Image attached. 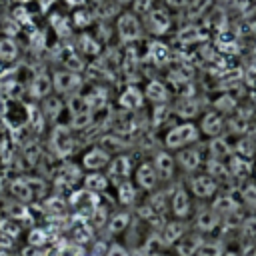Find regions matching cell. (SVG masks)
Returning <instances> with one entry per match:
<instances>
[{
    "label": "cell",
    "mask_w": 256,
    "mask_h": 256,
    "mask_svg": "<svg viewBox=\"0 0 256 256\" xmlns=\"http://www.w3.org/2000/svg\"><path fill=\"white\" fill-rule=\"evenodd\" d=\"M154 168H156V174H158V180H172L174 178V170H176V158L162 150V152H156L154 154Z\"/></svg>",
    "instance_id": "8fae6325"
},
{
    "label": "cell",
    "mask_w": 256,
    "mask_h": 256,
    "mask_svg": "<svg viewBox=\"0 0 256 256\" xmlns=\"http://www.w3.org/2000/svg\"><path fill=\"white\" fill-rule=\"evenodd\" d=\"M28 238H30V246H38V248L46 242V234H44L42 230H34V232H30Z\"/></svg>",
    "instance_id": "c3c4849f"
},
{
    "label": "cell",
    "mask_w": 256,
    "mask_h": 256,
    "mask_svg": "<svg viewBox=\"0 0 256 256\" xmlns=\"http://www.w3.org/2000/svg\"><path fill=\"white\" fill-rule=\"evenodd\" d=\"M26 184L30 186L32 194H44V182L40 178H26Z\"/></svg>",
    "instance_id": "7dc6e473"
},
{
    "label": "cell",
    "mask_w": 256,
    "mask_h": 256,
    "mask_svg": "<svg viewBox=\"0 0 256 256\" xmlns=\"http://www.w3.org/2000/svg\"><path fill=\"white\" fill-rule=\"evenodd\" d=\"M62 108H64V104H62V100L58 96H46L44 102H42V110H44L46 118H50V120L58 118L60 112H62Z\"/></svg>",
    "instance_id": "f1b7e54d"
},
{
    "label": "cell",
    "mask_w": 256,
    "mask_h": 256,
    "mask_svg": "<svg viewBox=\"0 0 256 256\" xmlns=\"http://www.w3.org/2000/svg\"><path fill=\"white\" fill-rule=\"evenodd\" d=\"M170 110H168V106L166 104H158V106H154V112H152V126H160V124H164L168 118H170Z\"/></svg>",
    "instance_id": "8d00e7d4"
},
{
    "label": "cell",
    "mask_w": 256,
    "mask_h": 256,
    "mask_svg": "<svg viewBox=\"0 0 256 256\" xmlns=\"http://www.w3.org/2000/svg\"><path fill=\"white\" fill-rule=\"evenodd\" d=\"M134 200H136V188H134V184L130 180L118 184V202L122 206H130V204H134Z\"/></svg>",
    "instance_id": "f546056e"
},
{
    "label": "cell",
    "mask_w": 256,
    "mask_h": 256,
    "mask_svg": "<svg viewBox=\"0 0 256 256\" xmlns=\"http://www.w3.org/2000/svg\"><path fill=\"white\" fill-rule=\"evenodd\" d=\"M242 202H244L248 208L256 210V184H246V186L242 188Z\"/></svg>",
    "instance_id": "f35d334b"
},
{
    "label": "cell",
    "mask_w": 256,
    "mask_h": 256,
    "mask_svg": "<svg viewBox=\"0 0 256 256\" xmlns=\"http://www.w3.org/2000/svg\"><path fill=\"white\" fill-rule=\"evenodd\" d=\"M106 256H130V252L122 244H110L106 250Z\"/></svg>",
    "instance_id": "681fc988"
},
{
    "label": "cell",
    "mask_w": 256,
    "mask_h": 256,
    "mask_svg": "<svg viewBox=\"0 0 256 256\" xmlns=\"http://www.w3.org/2000/svg\"><path fill=\"white\" fill-rule=\"evenodd\" d=\"M170 58H172V54H170V48L166 44H162V42H150V48H148V60L150 62H154L158 66H164V64L170 62Z\"/></svg>",
    "instance_id": "cb8c5ba5"
},
{
    "label": "cell",
    "mask_w": 256,
    "mask_h": 256,
    "mask_svg": "<svg viewBox=\"0 0 256 256\" xmlns=\"http://www.w3.org/2000/svg\"><path fill=\"white\" fill-rule=\"evenodd\" d=\"M210 208L220 216V220H224L226 216L238 212V210H240V204H238V200H236L230 192H226V194H216Z\"/></svg>",
    "instance_id": "4fadbf2b"
},
{
    "label": "cell",
    "mask_w": 256,
    "mask_h": 256,
    "mask_svg": "<svg viewBox=\"0 0 256 256\" xmlns=\"http://www.w3.org/2000/svg\"><path fill=\"white\" fill-rule=\"evenodd\" d=\"M190 190L196 198H214L218 192V182L212 176H208L206 172L196 174L190 178Z\"/></svg>",
    "instance_id": "8992f818"
},
{
    "label": "cell",
    "mask_w": 256,
    "mask_h": 256,
    "mask_svg": "<svg viewBox=\"0 0 256 256\" xmlns=\"http://www.w3.org/2000/svg\"><path fill=\"white\" fill-rule=\"evenodd\" d=\"M116 32L124 42H136L142 38V22L132 10H126L116 20Z\"/></svg>",
    "instance_id": "7a4b0ae2"
},
{
    "label": "cell",
    "mask_w": 256,
    "mask_h": 256,
    "mask_svg": "<svg viewBox=\"0 0 256 256\" xmlns=\"http://www.w3.org/2000/svg\"><path fill=\"white\" fill-rule=\"evenodd\" d=\"M92 112L88 110V112H80V114H72V120H70V126L74 128V130H84V128H88L90 124H92Z\"/></svg>",
    "instance_id": "d590c367"
},
{
    "label": "cell",
    "mask_w": 256,
    "mask_h": 256,
    "mask_svg": "<svg viewBox=\"0 0 256 256\" xmlns=\"http://www.w3.org/2000/svg\"><path fill=\"white\" fill-rule=\"evenodd\" d=\"M134 180L142 190H154L158 184V174L152 162H142L136 172H134Z\"/></svg>",
    "instance_id": "7c38bea8"
},
{
    "label": "cell",
    "mask_w": 256,
    "mask_h": 256,
    "mask_svg": "<svg viewBox=\"0 0 256 256\" xmlns=\"http://www.w3.org/2000/svg\"><path fill=\"white\" fill-rule=\"evenodd\" d=\"M90 20H92V18H90V14H88V12H76V18H74V22H76V24H82V26H84V24H86V22H90Z\"/></svg>",
    "instance_id": "f907efd6"
},
{
    "label": "cell",
    "mask_w": 256,
    "mask_h": 256,
    "mask_svg": "<svg viewBox=\"0 0 256 256\" xmlns=\"http://www.w3.org/2000/svg\"><path fill=\"white\" fill-rule=\"evenodd\" d=\"M130 172H132V158L128 154H116L110 164H108V180L114 182L116 186L126 182L130 178Z\"/></svg>",
    "instance_id": "3957f363"
},
{
    "label": "cell",
    "mask_w": 256,
    "mask_h": 256,
    "mask_svg": "<svg viewBox=\"0 0 256 256\" xmlns=\"http://www.w3.org/2000/svg\"><path fill=\"white\" fill-rule=\"evenodd\" d=\"M174 158H176V164L186 172H196L202 166V156L196 146H186V148L176 150Z\"/></svg>",
    "instance_id": "ba28073f"
},
{
    "label": "cell",
    "mask_w": 256,
    "mask_h": 256,
    "mask_svg": "<svg viewBox=\"0 0 256 256\" xmlns=\"http://www.w3.org/2000/svg\"><path fill=\"white\" fill-rule=\"evenodd\" d=\"M184 234H186L184 224L174 220V222H166V224L162 226V230H160V234H158V240H160V244L170 246V244H176Z\"/></svg>",
    "instance_id": "44dd1931"
},
{
    "label": "cell",
    "mask_w": 256,
    "mask_h": 256,
    "mask_svg": "<svg viewBox=\"0 0 256 256\" xmlns=\"http://www.w3.org/2000/svg\"><path fill=\"white\" fill-rule=\"evenodd\" d=\"M226 164H228V170H230L232 180H244V178H248V176L252 174V170H254V164H252L248 158H242V156H238V154L230 156V158L226 160Z\"/></svg>",
    "instance_id": "d6986e66"
},
{
    "label": "cell",
    "mask_w": 256,
    "mask_h": 256,
    "mask_svg": "<svg viewBox=\"0 0 256 256\" xmlns=\"http://www.w3.org/2000/svg\"><path fill=\"white\" fill-rule=\"evenodd\" d=\"M198 38H200V34H198V28L196 26H188V28L180 30V34H178V40L180 42H196Z\"/></svg>",
    "instance_id": "f6af8a7d"
},
{
    "label": "cell",
    "mask_w": 256,
    "mask_h": 256,
    "mask_svg": "<svg viewBox=\"0 0 256 256\" xmlns=\"http://www.w3.org/2000/svg\"><path fill=\"white\" fill-rule=\"evenodd\" d=\"M24 256H42V252H40L38 246H30V248L24 250Z\"/></svg>",
    "instance_id": "816d5d0a"
},
{
    "label": "cell",
    "mask_w": 256,
    "mask_h": 256,
    "mask_svg": "<svg viewBox=\"0 0 256 256\" xmlns=\"http://www.w3.org/2000/svg\"><path fill=\"white\" fill-rule=\"evenodd\" d=\"M10 188H12V192H14V196H16L18 200H26V202H28V200L34 196V194H32V190H30V186L26 184V180H24V178H22V180H14Z\"/></svg>",
    "instance_id": "e575fe53"
},
{
    "label": "cell",
    "mask_w": 256,
    "mask_h": 256,
    "mask_svg": "<svg viewBox=\"0 0 256 256\" xmlns=\"http://www.w3.org/2000/svg\"><path fill=\"white\" fill-rule=\"evenodd\" d=\"M108 182H110L108 176L98 174V172H92V174L84 176V190L98 194V192H104V190L108 188Z\"/></svg>",
    "instance_id": "d4e9b609"
},
{
    "label": "cell",
    "mask_w": 256,
    "mask_h": 256,
    "mask_svg": "<svg viewBox=\"0 0 256 256\" xmlns=\"http://www.w3.org/2000/svg\"><path fill=\"white\" fill-rule=\"evenodd\" d=\"M100 144H102V148L108 152L110 148L112 150H122L126 144H124V140L118 136V134H108V136H104L102 140H100Z\"/></svg>",
    "instance_id": "74e56055"
},
{
    "label": "cell",
    "mask_w": 256,
    "mask_h": 256,
    "mask_svg": "<svg viewBox=\"0 0 256 256\" xmlns=\"http://www.w3.org/2000/svg\"><path fill=\"white\" fill-rule=\"evenodd\" d=\"M116 2H118V4H132L134 0H116Z\"/></svg>",
    "instance_id": "db71d44e"
},
{
    "label": "cell",
    "mask_w": 256,
    "mask_h": 256,
    "mask_svg": "<svg viewBox=\"0 0 256 256\" xmlns=\"http://www.w3.org/2000/svg\"><path fill=\"white\" fill-rule=\"evenodd\" d=\"M224 126H226V120L222 118V114L218 110H208L202 120H200V132L210 136V138H216V136H222L224 132Z\"/></svg>",
    "instance_id": "52a82bcc"
},
{
    "label": "cell",
    "mask_w": 256,
    "mask_h": 256,
    "mask_svg": "<svg viewBox=\"0 0 256 256\" xmlns=\"http://www.w3.org/2000/svg\"><path fill=\"white\" fill-rule=\"evenodd\" d=\"M32 96L34 98H46L50 96V90H52V80L46 76V74H40L32 80Z\"/></svg>",
    "instance_id": "484cf974"
},
{
    "label": "cell",
    "mask_w": 256,
    "mask_h": 256,
    "mask_svg": "<svg viewBox=\"0 0 256 256\" xmlns=\"http://www.w3.org/2000/svg\"><path fill=\"white\" fill-rule=\"evenodd\" d=\"M240 228H242V234H244L246 238L256 240V216H248V218H244L242 224H240Z\"/></svg>",
    "instance_id": "b9f144b4"
},
{
    "label": "cell",
    "mask_w": 256,
    "mask_h": 256,
    "mask_svg": "<svg viewBox=\"0 0 256 256\" xmlns=\"http://www.w3.org/2000/svg\"><path fill=\"white\" fill-rule=\"evenodd\" d=\"M16 56V46L10 40H0V58L2 60H12Z\"/></svg>",
    "instance_id": "ee69618b"
},
{
    "label": "cell",
    "mask_w": 256,
    "mask_h": 256,
    "mask_svg": "<svg viewBox=\"0 0 256 256\" xmlns=\"http://www.w3.org/2000/svg\"><path fill=\"white\" fill-rule=\"evenodd\" d=\"M154 8V0H134L132 2V12L136 16H146Z\"/></svg>",
    "instance_id": "60d3db41"
},
{
    "label": "cell",
    "mask_w": 256,
    "mask_h": 256,
    "mask_svg": "<svg viewBox=\"0 0 256 256\" xmlns=\"http://www.w3.org/2000/svg\"><path fill=\"white\" fill-rule=\"evenodd\" d=\"M254 174H256V166H254Z\"/></svg>",
    "instance_id": "6f0895ef"
},
{
    "label": "cell",
    "mask_w": 256,
    "mask_h": 256,
    "mask_svg": "<svg viewBox=\"0 0 256 256\" xmlns=\"http://www.w3.org/2000/svg\"><path fill=\"white\" fill-rule=\"evenodd\" d=\"M206 174L212 176V178L218 182V186H220V182H230V180H232L230 170H228V164H226L224 160L208 158V160H206Z\"/></svg>",
    "instance_id": "7402d4cb"
},
{
    "label": "cell",
    "mask_w": 256,
    "mask_h": 256,
    "mask_svg": "<svg viewBox=\"0 0 256 256\" xmlns=\"http://www.w3.org/2000/svg\"><path fill=\"white\" fill-rule=\"evenodd\" d=\"M144 90H140L138 86H128V88H124L122 90V94H120V106L124 108V110H128V112H136V110H140L142 108V104H144Z\"/></svg>",
    "instance_id": "2e32d148"
},
{
    "label": "cell",
    "mask_w": 256,
    "mask_h": 256,
    "mask_svg": "<svg viewBox=\"0 0 256 256\" xmlns=\"http://www.w3.org/2000/svg\"><path fill=\"white\" fill-rule=\"evenodd\" d=\"M72 134H70V128L68 126H56L54 132H52V146L56 150V154L60 156H68L72 152Z\"/></svg>",
    "instance_id": "5bb4252c"
},
{
    "label": "cell",
    "mask_w": 256,
    "mask_h": 256,
    "mask_svg": "<svg viewBox=\"0 0 256 256\" xmlns=\"http://www.w3.org/2000/svg\"><path fill=\"white\" fill-rule=\"evenodd\" d=\"M202 242H204V240H202V236H198V234H184L174 246H176L178 256H194Z\"/></svg>",
    "instance_id": "603a6c76"
},
{
    "label": "cell",
    "mask_w": 256,
    "mask_h": 256,
    "mask_svg": "<svg viewBox=\"0 0 256 256\" xmlns=\"http://www.w3.org/2000/svg\"><path fill=\"white\" fill-rule=\"evenodd\" d=\"M172 110L182 120H190V118H194L200 112V104H198V100L194 96H180Z\"/></svg>",
    "instance_id": "ffe728a7"
},
{
    "label": "cell",
    "mask_w": 256,
    "mask_h": 256,
    "mask_svg": "<svg viewBox=\"0 0 256 256\" xmlns=\"http://www.w3.org/2000/svg\"><path fill=\"white\" fill-rule=\"evenodd\" d=\"M108 164H110V152H106L102 146H94L82 156V166L92 172H98V170L106 168Z\"/></svg>",
    "instance_id": "30bf717a"
},
{
    "label": "cell",
    "mask_w": 256,
    "mask_h": 256,
    "mask_svg": "<svg viewBox=\"0 0 256 256\" xmlns=\"http://www.w3.org/2000/svg\"><path fill=\"white\" fill-rule=\"evenodd\" d=\"M80 46H82V50H84L86 54H98V50H100V44H98L94 38H90L88 34H84V36L80 38Z\"/></svg>",
    "instance_id": "7bdbcfd3"
},
{
    "label": "cell",
    "mask_w": 256,
    "mask_h": 256,
    "mask_svg": "<svg viewBox=\"0 0 256 256\" xmlns=\"http://www.w3.org/2000/svg\"><path fill=\"white\" fill-rule=\"evenodd\" d=\"M220 224V216L210 208V206H202L198 212H196V218H194V226L198 232H212L216 230Z\"/></svg>",
    "instance_id": "9a60e30c"
},
{
    "label": "cell",
    "mask_w": 256,
    "mask_h": 256,
    "mask_svg": "<svg viewBox=\"0 0 256 256\" xmlns=\"http://www.w3.org/2000/svg\"><path fill=\"white\" fill-rule=\"evenodd\" d=\"M92 222H94V226H102V224H108V220H106V210L102 208V206H98L92 214Z\"/></svg>",
    "instance_id": "bcb514c9"
},
{
    "label": "cell",
    "mask_w": 256,
    "mask_h": 256,
    "mask_svg": "<svg viewBox=\"0 0 256 256\" xmlns=\"http://www.w3.org/2000/svg\"><path fill=\"white\" fill-rule=\"evenodd\" d=\"M144 98L150 100L154 106L158 104H166L170 100V92H168V86L162 82V80H150L144 88Z\"/></svg>",
    "instance_id": "ac0fdd59"
},
{
    "label": "cell",
    "mask_w": 256,
    "mask_h": 256,
    "mask_svg": "<svg viewBox=\"0 0 256 256\" xmlns=\"http://www.w3.org/2000/svg\"><path fill=\"white\" fill-rule=\"evenodd\" d=\"M130 226V214L128 212H116L108 218V232L110 234H120Z\"/></svg>",
    "instance_id": "83f0119b"
},
{
    "label": "cell",
    "mask_w": 256,
    "mask_h": 256,
    "mask_svg": "<svg viewBox=\"0 0 256 256\" xmlns=\"http://www.w3.org/2000/svg\"><path fill=\"white\" fill-rule=\"evenodd\" d=\"M52 86L60 94H76V90L82 86V78L72 70H60L52 78Z\"/></svg>",
    "instance_id": "5b68a950"
},
{
    "label": "cell",
    "mask_w": 256,
    "mask_h": 256,
    "mask_svg": "<svg viewBox=\"0 0 256 256\" xmlns=\"http://www.w3.org/2000/svg\"><path fill=\"white\" fill-rule=\"evenodd\" d=\"M170 24H172V20H170L168 12L162 10V8H152V10L144 16V28H146L150 34H156V36L166 34L168 28H170Z\"/></svg>",
    "instance_id": "277c9868"
},
{
    "label": "cell",
    "mask_w": 256,
    "mask_h": 256,
    "mask_svg": "<svg viewBox=\"0 0 256 256\" xmlns=\"http://www.w3.org/2000/svg\"><path fill=\"white\" fill-rule=\"evenodd\" d=\"M222 256H240V254H236V252H226V250H224V254H222Z\"/></svg>",
    "instance_id": "11a10c76"
},
{
    "label": "cell",
    "mask_w": 256,
    "mask_h": 256,
    "mask_svg": "<svg viewBox=\"0 0 256 256\" xmlns=\"http://www.w3.org/2000/svg\"><path fill=\"white\" fill-rule=\"evenodd\" d=\"M146 206H148V208L152 210V214L158 218L160 214H164V212H166V208L170 206V200H168V196H166L164 192H154V194L148 198Z\"/></svg>",
    "instance_id": "4316f807"
},
{
    "label": "cell",
    "mask_w": 256,
    "mask_h": 256,
    "mask_svg": "<svg viewBox=\"0 0 256 256\" xmlns=\"http://www.w3.org/2000/svg\"><path fill=\"white\" fill-rule=\"evenodd\" d=\"M66 106H68L70 114H80V112H88V110H90L86 96H82V94H78V92H76V94H72V96L68 98ZM90 112H92V110H90Z\"/></svg>",
    "instance_id": "4dcf8cb0"
},
{
    "label": "cell",
    "mask_w": 256,
    "mask_h": 256,
    "mask_svg": "<svg viewBox=\"0 0 256 256\" xmlns=\"http://www.w3.org/2000/svg\"><path fill=\"white\" fill-rule=\"evenodd\" d=\"M210 2L212 0H188V18L192 20V18H200L206 10H208V6H210Z\"/></svg>",
    "instance_id": "836d02e7"
},
{
    "label": "cell",
    "mask_w": 256,
    "mask_h": 256,
    "mask_svg": "<svg viewBox=\"0 0 256 256\" xmlns=\"http://www.w3.org/2000/svg\"><path fill=\"white\" fill-rule=\"evenodd\" d=\"M254 152H256V144H254V140L252 138H248V136H238V146L234 148V154H238V156H242V158H252L254 156Z\"/></svg>",
    "instance_id": "1f68e13d"
},
{
    "label": "cell",
    "mask_w": 256,
    "mask_h": 256,
    "mask_svg": "<svg viewBox=\"0 0 256 256\" xmlns=\"http://www.w3.org/2000/svg\"><path fill=\"white\" fill-rule=\"evenodd\" d=\"M230 156H234V146L228 142L226 136L210 138V142H208V158H214V160H228Z\"/></svg>",
    "instance_id": "e0dca14e"
},
{
    "label": "cell",
    "mask_w": 256,
    "mask_h": 256,
    "mask_svg": "<svg viewBox=\"0 0 256 256\" xmlns=\"http://www.w3.org/2000/svg\"><path fill=\"white\" fill-rule=\"evenodd\" d=\"M200 128L192 122V120H182L180 124H174L166 136H164V144L168 150H180L186 146H192L200 140Z\"/></svg>",
    "instance_id": "6da1fadb"
},
{
    "label": "cell",
    "mask_w": 256,
    "mask_h": 256,
    "mask_svg": "<svg viewBox=\"0 0 256 256\" xmlns=\"http://www.w3.org/2000/svg\"><path fill=\"white\" fill-rule=\"evenodd\" d=\"M170 6H176V8H180V6H186L188 4V0H166Z\"/></svg>",
    "instance_id": "f5cc1de1"
},
{
    "label": "cell",
    "mask_w": 256,
    "mask_h": 256,
    "mask_svg": "<svg viewBox=\"0 0 256 256\" xmlns=\"http://www.w3.org/2000/svg\"><path fill=\"white\" fill-rule=\"evenodd\" d=\"M214 108H216L220 114H222V112L228 114V112H232V110L236 108V100H234L232 96H220V98L214 102Z\"/></svg>",
    "instance_id": "ab89813d"
},
{
    "label": "cell",
    "mask_w": 256,
    "mask_h": 256,
    "mask_svg": "<svg viewBox=\"0 0 256 256\" xmlns=\"http://www.w3.org/2000/svg\"><path fill=\"white\" fill-rule=\"evenodd\" d=\"M84 0H68V4H82Z\"/></svg>",
    "instance_id": "9f6ffc18"
},
{
    "label": "cell",
    "mask_w": 256,
    "mask_h": 256,
    "mask_svg": "<svg viewBox=\"0 0 256 256\" xmlns=\"http://www.w3.org/2000/svg\"><path fill=\"white\" fill-rule=\"evenodd\" d=\"M190 192L184 188V186H176L172 190V196H170V210L176 218H186L190 214Z\"/></svg>",
    "instance_id": "9c48e42d"
},
{
    "label": "cell",
    "mask_w": 256,
    "mask_h": 256,
    "mask_svg": "<svg viewBox=\"0 0 256 256\" xmlns=\"http://www.w3.org/2000/svg\"><path fill=\"white\" fill-rule=\"evenodd\" d=\"M224 254V246L220 242H212V240H204L200 244V248L196 250L194 256H222Z\"/></svg>",
    "instance_id": "d6a6232c"
}]
</instances>
